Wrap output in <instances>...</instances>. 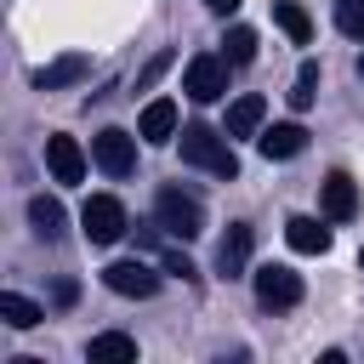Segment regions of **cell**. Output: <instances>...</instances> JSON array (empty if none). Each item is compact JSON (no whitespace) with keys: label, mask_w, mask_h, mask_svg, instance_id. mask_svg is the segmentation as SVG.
Returning a JSON list of instances; mask_svg holds the SVG:
<instances>
[{"label":"cell","mask_w":364,"mask_h":364,"mask_svg":"<svg viewBox=\"0 0 364 364\" xmlns=\"http://www.w3.org/2000/svg\"><path fill=\"white\" fill-rule=\"evenodd\" d=\"M176 136H182V159H188V165H199V171H210V176H222V182L239 176V159H233V148H228L222 131H210V125H182Z\"/></svg>","instance_id":"obj_1"},{"label":"cell","mask_w":364,"mask_h":364,"mask_svg":"<svg viewBox=\"0 0 364 364\" xmlns=\"http://www.w3.org/2000/svg\"><path fill=\"white\" fill-rule=\"evenodd\" d=\"M154 216H159V228H165L171 239H199V233H205V205H199L193 193H182V188H159Z\"/></svg>","instance_id":"obj_2"},{"label":"cell","mask_w":364,"mask_h":364,"mask_svg":"<svg viewBox=\"0 0 364 364\" xmlns=\"http://www.w3.org/2000/svg\"><path fill=\"white\" fill-rule=\"evenodd\" d=\"M125 205L114 199V193H91L85 205H80V233L91 239V245H114V239H125Z\"/></svg>","instance_id":"obj_3"},{"label":"cell","mask_w":364,"mask_h":364,"mask_svg":"<svg viewBox=\"0 0 364 364\" xmlns=\"http://www.w3.org/2000/svg\"><path fill=\"white\" fill-rule=\"evenodd\" d=\"M91 159L102 165V176L125 182V176L136 171V136H131V131H119V125H108V131H97V136H91Z\"/></svg>","instance_id":"obj_4"},{"label":"cell","mask_w":364,"mask_h":364,"mask_svg":"<svg viewBox=\"0 0 364 364\" xmlns=\"http://www.w3.org/2000/svg\"><path fill=\"white\" fill-rule=\"evenodd\" d=\"M182 91H188L193 102H216V97H228V57L199 51V57L188 63V74H182Z\"/></svg>","instance_id":"obj_5"},{"label":"cell","mask_w":364,"mask_h":364,"mask_svg":"<svg viewBox=\"0 0 364 364\" xmlns=\"http://www.w3.org/2000/svg\"><path fill=\"white\" fill-rule=\"evenodd\" d=\"M102 284H108L114 296H136V301H148V296L159 290V273H154L148 262H108V267H102Z\"/></svg>","instance_id":"obj_6"},{"label":"cell","mask_w":364,"mask_h":364,"mask_svg":"<svg viewBox=\"0 0 364 364\" xmlns=\"http://www.w3.org/2000/svg\"><path fill=\"white\" fill-rule=\"evenodd\" d=\"M250 279H256V301H262V307H296V301H301V279H296L290 267H279V262L256 267Z\"/></svg>","instance_id":"obj_7"},{"label":"cell","mask_w":364,"mask_h":364,"mask_svg":"<svg viewBox=\"0 0 364 364\" xmlns=\"http://www.w3.org/2000/svg\"><path fill=\"white\" fill-rule=\"evenodd\" d=\"M318 205H324L330 222H353V216H358V182H353L347 171H330V176L318 182Z\"/></svg>","instance_id":"obj_8"},{"label":"cell","mask_w":364,"mask_h":364,"mask_svg":"<svg viewBox=\"0 0 364 364\" xmlns=\"http://www.w3.org/2000/svg\"><path fill=\"white\" fill-rule=\"evenodd\" d=\"M46 165H51V176H57L63 188L85 176V154H80V142H74V136H63V131H57V136H46Z\"/></svg>","instance_id":"obj_9"},{"label":"cell","mask_w":364,"mask_h":364,"mask_svg":"<svg viewBox=\"0 0 364 364\" xmlns=\"http://www.w3.org/2000/svg\"><path fill=\"white\" fill-rule=\"evenodd\" d=\"M91 74V57H80V51H68V57H57V63H46V68H34V91H63V85H80Z\"/></svg>","instance_id":"obj_10"},{"label":"cell","mask_w":364,"mask_h":364,"mask_svg":"<svg viewBox=\"0 0 364 364\" xmlns=\"http://www.w3.org/2000/svg\"><path fill=\"white\" fill-rule=\"evenodd\" d=\"M245 267H250V228L233 222V228L222 233V245H216V273H222V279H239Z\"/></svg>","instance_id":"obj_11"},{"label":"cell","mask_w":364,"mask_h":364,"mask_svg":"<svg viewBox=\"0 0 364 364\" xmlns=\"http://www.w3.org/2000/svg\"><path fill=\"white\" fill-rule=\"evenodd\" d=\"M136 136H142V142H171V136H176V102H171V97H154V102L142 108V119H136Z\"/></svg>","instance_id":"obj_12"},{"label":"cell","mask_w":364,"mask_h":364,"mask_svg":"<svg viewBox=\"0 0 364 364\" xmlns=\"http://www.w3.org/2000/svg\"><path fill=\"white\" fill-rule=\"evenodd\" d=\"M256 148H262L267 159H296V154L307 148V131H301L296 119H284V125H267V131L256 136Z\"/></svg>","instance_id":"obj_13"},{"label":"cell","mask_w":364,"mask_h":364,"mask_svg":"<svg viewBox=\"0 0 364 364\" xmlns=\"http://www.w3.org/2000/svg\"><path fill=\"white\" fill-rule=\"evenodd\" d=\"M284 245H290L296 256H324V250H330V228H318L313 216H290V222H284Z\"/></svg>","instance_id":"obj_14"},{"label":"cell","mask_w":364,"mask_h":364,"mask_svg":"<svg viewBox=\"0 0 364 364\" xmlns=\"http://www.w3.org/2000/svg\"><path fill=\"white\" fill-rule=\"evenodd\" d=\"M262 119H267V102H262L256 91H245V97L228 108V136H256Z\"/></svg>","instance_id":"obj_15"},{"label":"cell","mask_w":364,"mask_h":364,"mask_svg":"<svg viewBox=\"0 0 364 364\" xmlns=\"http://www.w3.org/2000/svg\"><path fill=\"white\" fill-rule=\"evenodd\" d=\"M28 222H34V233H40V239H57L68 216H63V205H57L51 193H34V199H28Z\"/></svg>","instance_id":"obj_16"},{"label":"cell","mask_w":364,"mask_h":364,"mask_svg":"<svg viewBox=\"0 0 364 364\" xmlns=\"http://www.w3.org/2000/svg\"><path fill=\"white\" fill-rule=\"evenodd\" d=\"M91 364H114V358H136V341L125 336V330H102V336H91Z\"/></svg>","instance_id":"obj_17"},{"label":"cell","mask_w":364,"mask_h":364,"mask_svg":"<svg viewBox=\"0 0 364 364\" xmlns=\"http://www.w3.org/2000/svg\"><path fill=\"white\" fill-rule=\"evenodd\" d=\"M273 23H279L296 46H307V40H313V17H307L296 0H273Z\"/></svg>","instance_id":"obj_18"},{"label":"cell","mask_w":364,"mask_h":364,"mask_svg":"<svg viewBox=\"0 0 364 364\" xmlns=\"http://www.w3.org/2000/svg\"><path fill=\"white\" fill-rule=\"evenodd\" d=\"M0 318H6L11 330H34V324H40L46 313H40V307H34L28 296H17V290H0Z\"/></svg>","instance_id":"obj_19"},{"label":"cell","mask_w":364,"mask_h":364,"mask_svg":"<svg viewBox=\"0 0 364 364\" xmlns=\"http://www.w3.org/2000/svg\"><path fill=\"white\" fill-rule=\"evenodd\" d=\"M222 46H228V51H222V57H228V63H233V68H239V63H250V57H256V28H250V23H233V28H228V40H222Z\"/></svg>","instance_id":"obj_20"},{"label":"cell","mask_w":364,"mask_h":364,"mask_svg":"<svg viewBox=\"0 0 364 364\" xmlns=\"http://www.w3.org/2000/svg\"><path fill=\"white\" fill-rule=\"evenodd\" d=\"M313 85H318V63H301V74H296V85H290V108H296V114L313 108V97H318Z\"/></svg>","instance_id":"obj_21"},{"label":"cell","mask_w":364,"mask_h":364,"mask_svg":"<svg viewBox=\"0 0 364 364\" xmlns=\"http://www.w3.org/2000/svg\"><path fill=\"white\" fill-rule=\"evenodd\" d=\"M336 28L347 40H364V0H336Z\"/></svg>","instance_id":"obj_22"},{"label":"cell","mask_w":364,"mask_h":364,"mask_svg":"<svg viewBox=\"0 0 364 364\" xmlns=\"http://www.w3.org/2000/svg\"><path fill=\"white\" fill-rule=\"evenodd\" d=\"M165 273H176V279H188V284L199 279V273H193V262H188L182 250H165Z\"/></svg>","instance_id":"obj_23"},{"label":"cell","mask_w":364,"mask_h":364,"mask_svg":"<svg viewBox=\"0 0 364 364\" xmlns=\"http://www.w3.org/2000/svg\"><path fill=\"white\" fill-rule=\"evenodd\" d=\"M165 68H171V51H159V57H154V63H148V68H142V74H136V85H142V91H148V85H154V80H159V74H165Z\"/></svg>","instance_id":"obj_24"},{"label":"cell","mask_w":364,"mask_h":364,"mask_svg":"<svg viewBox=\"0 0 364 364\" xmlns=\"http://www.w3.org/2000/svg\"><path fill=\"white\" fill-rule=\"evenodd\" d=\"M74 296H80V284L74 279H57V307H74Z\"/></svg>","instance_id":"obj_25"},{"label":"cell","mask_w":364,"mask_h":364,"mask_svg":"<svg viewBox=\"0 0 364 364\" xmlns=\"http://www.w3.org/2000/svg\"><path fill=\"white\" fill-rule=\"evenodd\" d=\"M205 6H210V11H222V17H228V11H239V6H245V0H205Z\"/></svg>","instance_id":"obj_26"},{"label":"cell","mask_w":364,"mask_h":364,"mask_svg":"<svg viewBox=\"0 0 364 364\" xmlns=\"http://www.w3.org/2000/svg\"><path fill=\"white\" fill-rule=\"evenodd\" d=\"M358 80H364V57H358Z\"/></svg>","instance_id":"obj_27"},{"label":"cell","mask_w":364,"mask_h":364,"mask_svg":"<svg viewBox=\"0 0 364 364\" xmlns=\"http://www.w3.org/2000/svg\"><path fill=\"white\" fill-rule=\"evenodd\" d=\"M358 262H364V256H358Z\"/></svg>","instance_id":"obj_28"}]
</instances>
